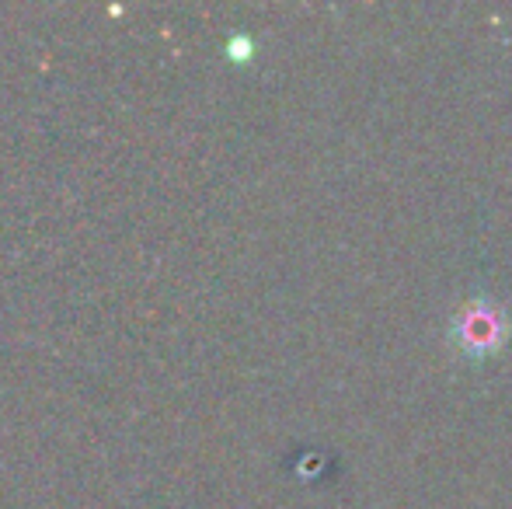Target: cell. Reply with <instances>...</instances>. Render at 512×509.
I'll use <instances>...</instances> for the list:
<instances>
[{"label": "cell", "mask_w": 512, "mask_h": 509, "mask_svg": "<svg viewBox=\"0 0 512 509\" xmlns=\"http://www.w3.org/2000/svg\"><path fill=\"white\" fill-rule=\"evenodd\" d=\"M450 335L467 356H488V353H499L502 342L509 339V321L502 314V307L481 300V304L460 307L457 318H453Z\"/></svg>", "instance_id": "1"}]
</instances>
